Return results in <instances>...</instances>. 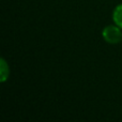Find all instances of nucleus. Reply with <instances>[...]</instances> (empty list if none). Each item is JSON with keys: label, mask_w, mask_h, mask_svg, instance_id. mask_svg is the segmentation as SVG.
<instances>
[{"label": "nucleus", "mask_w": 122, "mask_h": 122, "mask_svg": "<svg viewBox=\"0 0 122 122\" xmlns=\"http://www.w3.org/2000/svg\"><path fill=\"white\" fill-rule=\"evenodd\" d=\"M103 39L109 44H118L120 41H122V32L121 28L118 26H106L102 31Z\"/></svg>", "instance_id": "obj_1"}, {"label": "nucleus", "mask_w": 122, "mask_h": 122, "mask_svg": "<svg viewBox=\"0 0 122 122\" xmlns=\"http://www.w3.org/2000/svg\"><path fill=\"white\" fill-rule=\"evenodd\" d=\"M0 76H1V82L6 81L9 77V74H10V69H9V65L6 63V61L4 60V58L0 59Z\"/></svg>", "instance_id": "obj_2"}, {"label": "nucleus", "mask_w": 122, "mask_h": 122, "mask_svg": "<svg viewBox=\"0 0 122 122\" xmlns=\"http://www.w3.org/2000/svg\"><path fill=\"white\" fill-rule=\"evenodd\" d=\"M112 19H114L115 24L122 29V4H119L115 8L114 12H112Z\"/></svg>", "instance_id": "obj_3"}]
</instances>
